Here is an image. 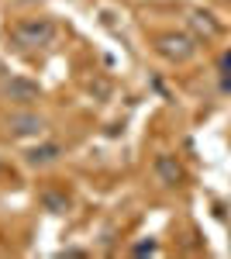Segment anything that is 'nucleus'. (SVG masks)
<instances>
[{"instance_id":"f257e3e1","label":"nucleus","mask_w":231,"mask_h":259,"mask_svg":"<svg viewBox=\"0 0 231 259\" xmlns=\"http://www.w3.org/2000/svg\"><path fill=\"white\" fill-rule=\"evenodd\" d=\"M56 38V24L49 18H24L11 28V41L18 49H41Z\"/></svg>"},{"instance_id":"f03ea898","label":"nucleus","mask_w":231,"mask_h":259,"mask_svg":"<svg viewBox=\"0 0 231 259\" xmlns=\"http://www.w3.org/2000/svg\"><path fill=\"white\" fill-rule=\"evenodd\" d=\"M0 97L18 104V107H31L35 100H41V87L31 83V80H24V76H11V80L0 87Z\"/></svg>"},{"instance_id":"7ed1b4c3","label":"nucleus","mask_w":231,"mask_h":259,"mask_svg":"<svg viewBox=\"0 0 231 259\" xmlns=\"http://www.w3.org/2000/svg\"><path fill=\"white\" fill-rule=\"evenodd\" d=\"M155 49H159V56H166L169 62H187L197 52V41L190 38V35H159L155 38Z\"/></svg>"},{"instance_id":"20e7f679","label":"nucleus","mask_w":231,"mask_h":259,"mask_svg":"<svg viewBox=\"0 0 231 259\" xmlns=\"http://www.w3.org/2000/svg\"><path fill=\"white\" fill-rule=\"evenodd\" d=\"M4 128H7L11 139H28V135H41L45 132V118H38L35 111H14V114H7Z\"/></svg>"},{"instance_id":"39448f33","label":"nucleus","mask_w":231,"mask_h":259,"mask_svg":"<svg viewBox=\"0 0 231 259\" xmlns=\"http://www.w3.org/2000/svg\"><path fill=\"white\" fill-rule=\"evenodd\" d=\"M152 173H155V180L162 183V187H179L183 183V166L176 162V156H169V152H159L155 156V162H152Z\"/></svg>"},{"instance_id":"423d86ee","label":"nucleus","mask_w":231,"mask_h":259,"mask_svg":"<svg viewBox=\"0 0 231 259\" xmlns=\"http://www.w3.org/2000/svg\"><path fill=\"white\" fill-rule=\"evenodd\" d=\"M59 156H62V145H59V142H45V145L28 149V152H24V162L35 166V169H45V166L59 162Z\"/></svg>"},{"instance_id":"0eeeda50","label":"nucleus","mask_w":231,"mask_h":259,"mask_svg":"<svg viewBox=\"0 0 231 259\" xmlns=\"http://www.w3.org/2000/svg\"><path fill=\"white\" fill-rule=\"evenodd\" d=\"M38 204L45 211H52V214H66L69 211V197H66V190H52V187H45L38 194Z\"/></svg>"},{"instance_id":"6e6552de","label":"nucleus","mask_w":231,"mask_h":259,"mask_svg":"<svg viewBox=\"0 0 231 259\" xmlns=\"http://www.w3.org/2000/svg\"><path fill=\"white\" fill-rule=\"evenodd\" d=\"M135 252L142 256V252H155V242H149V245H135Z\"/></svg>"},{"instance_id":"1a4fd4ad","label":"nucleus","mask_w":231,"mask_h":259,"mask_svg":"<svg viewBox=\"0 0 231 259\" xmlns=\"http://www.w3.org/2000/svg\"><path fill=\"white\" fill-rule=\"evenodd\" d=\"M231 69V52H224V59H221V73H228Z\"/></svg>"},{"instance_id":"9d476101","label":"nucleus","mask_w":231,"mask_h":259,"mask_svg":"<svg viewBox=\"0 0 231 259\" xmlns=\"http://www.w3.org/2000/svg\"><path fill=\"white\" fill-rule=\"evenodd\" d=\"M0 177H4V162H0Z\"/></svg>"}]
</instances>
